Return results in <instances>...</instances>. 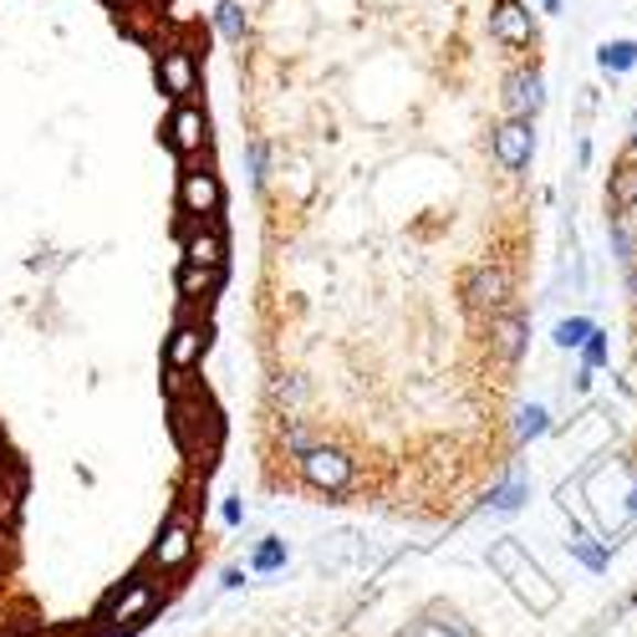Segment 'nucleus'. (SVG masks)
<instances>
[{"label": "nucleus", "mask_w": 637, "mask_h": 637, "mask_svg": "<svg viewBox=\"0 0 637 637\" xmlns=\"http://www.w3.org/2000/svg\"><path fill=\"white\" fill-rule=\"evenodd\" d=\"M490 566L500 571L510 586H516L520 597L531 602V612H551V607H556V586L545 582V571L535 566L531 551H525L520 541H510V535H505V541H495L490 545Z\"/></svg>", "instance_id": "obj_5"}, {"label": "nucleus", "mask_w": 637, "mask_h": 637, "mask_svg": "<svg viewBox=\"0 0 637 637\" xmlns=\"http://www.w3.org/2000/svg\"><path fill=\"white\" fill-rule=\"evenodd\" d=\"M597 62H602V72H627V67H637V41H602Z\"/></svg>", "instance_id": "obj_23"}, {"label": "nucleus", "mask_w": 637, "mask_h": 637, "mask_svg": "<svg viewBox=\"0 0 637 637\" xmlns=\"http://www.w3.org/2000/svg\"><path fill=\"white\" fill-rule=\"evenodd\" d=\"M490 148L505 173H525L531 169V153H535V128L525 118H505L490 134Z\"/></svg>", "instance_id": "obj_12"}, {"label": "nucleus", "mask_w": 637, "mask_h": 637, "mask_svg": "<svg viewBox=\"0 0 637 637\" xmlns=\"http://www.w3.org/2000/svg\"><path fill=\"white\" fill-rule=\"evenodd\" d=\"M0 637H21V633H0Z\"/></svg>", "instance_id": "obj_36"}, {"label": "nucleus", "mask_w": 637, "mask_h": 637, "mask_svg": "<svg viewBox=\"0 0 637 637\" xmlns=\"http://www.w3.org/2000/svg\"><path fill=\"white\" fill-rule=\"evenodd\" d=\"M490 347L505 362L525 358V317H520V311H500V317H490Z\"/></svg>", "instance_id": "obj_14"}, {"label": "nucleus", "mask_w": 637, "mask_h": 637, "mask_svg": "<svg viewBox=\"0 0 637 637\" xmlns=\"http://www.w3.org/2000/svg\"><path fill=\"white\" fill-rule=\"evenodd\" d=\"M245 173H251V189L255 194H266V184H270V144L266 138H245Z\"/></svg>", "instance_id": "obj_19"}, {"label": "nucleus", "mask_w": 637, "mask_h": 637, "mask_svg": "<svg viewBox=\"0 0 637 637\" xmlns=\"http://www.w3.org/2000/svg\"><path fill=\"white\" fill-rule=\"evenodd\" d=\"M163 597H169V592H163L159 576H153L148 566H138L134 576H123V582L103 597L93 627L107 633V637H134L144 623H153V612L163 607Z\"/></svg>", "instance_id": "obj_1"}, {"label": "nucleus", "mask_w": 637, "mask_h": 637, "mask_svg": "<svg viewBox=\"0 0 637 637\" xmlns=\"http://www.w3.org/2000/svg\"><path fill=\"white\" fill-rule=\"evenodd\" d=\"M510 296H516V280H510V270L500 261H475L465 270V280H459V301H465V311H479V317L510 311Z\"/></svg>", "instance_id": "obj_8"}, {"label": "nucleus", "mask_w": 637, "mask_h": 637, "mask_svg": "<svg viewBox=\"0 0 637 637\" xmlns=\"http://www.w3.org/2000/svg\"><path fill=\"white\" fill-rule=\"evenodd\" d=\"M408 637H475V633H469L459 617H428V623H418Z\"/></svg>", "instance_id": "obj_25"}, {"label": "nucleus", "mask_w": 637, "mask_h": 637, "mask_svg": "<svg viewBox=\"0 0 637 637\" xmlns=\"http://www.w3.org/2000/svg\"><path fill=\"white\" fill-rule=\"evenodd\" d=\"M179 266L225 276V266H230V235H225V225H220V220H189V225L179 230Z\"/></svg>", "instance_id": "obj_10"}, {"label": "nucleus", "mask_w": 637, "mask_h": 637, "mask_svg": "<svg viewBox=\"0 0 637 637\" xmlns=\"http://www.w3.org/2000/svg\"><path fill=\"white\" fill-rule=\"evenodd\" d=\"M633 148H637V113H633Z\"/></svg>", "instance_id": "obj_32"}, {"label": "nucleus", "mask_w": 637, "mask_h": 637, "mask_svg": "<svg viewBox=\"0 0 637 637\" xmlns=\"http://www.w3.org/2000/svg\"><path fill=\"white\" fill-rule=\"evenodd\" d=\"M317 444H321V438L311 434L301 418H280V449H286V459H301V454L317 449Z\"/></svg>", "instance_id": "obj_21"}, {"label": "nucleus", "mask_w": 637, "mask_h": 637, "mask_svg": "<svg viewBox=\"0 0 637 637\" xmlns=\"http://www.w3.org/2000/svg\"><path fill=\"white\" fill-rule=\"evenodd\" d=\"M220 520H225L230 531H240V525H245V500H240V495H225V505H220Z\"/></svg>", "instance_id": "obj_29"}, {"label": "nucleus", "mask_w": 637, "mask_h": 637, "mask_svg": "<svg viewBox=\"0 0 637 637\" xmlns=\"http://www.w3.org/2000/svg\"><path fill=\"white\" fill-rule=\"evenodd\" d=\"M633 296H637V270H633Z\"/></svg>", "instance_id": "obj_35"}, {"label": "nucleus", "mask_w": 637, "mask_h": 637, "mask_svg": "<svg viewBox=\"0 0 637 637\" xmlns=\"http://www.w3.org/2000/svg\"><path fill=\"white\" fill-rule=\"evenodd\" d=\"M541 107H545V82H541V72H535V67H516L510 77H505V113H510V118H525V123H531Z\"/></svg>", "instance_id": "obj_13"}, {"label": "nucleus", "mask_w": 637, "mask_h": 637, "mask_svg": "<svg viewBox=\"0 0 637 637\" xmlns=\"http://www.w3.org/2000/svg\"><path fill=\"white\" fill-rule=\"evenodd\" d=\"M545 428H551V418H545V408H535V403H531V408H520V413H516V438H520V444L541 438Z\"/></svg>", "instance_id": "obj_24"}, {"label": "nucleus", "mask_w": 637, "mask_h": 637, "mask_svg": "<svg viewBox=\"0 0 637 637\" xmlns=\"http://www.w3.org/2000/svg\"><path fill=\"white\" fill-rule=\"evenodd\" d=\"M173 204L184 214V225L189 220H220L225 214V184L210 169V159L179 163V194H173Z\"/></svg>", "instance_id": "obj_7"}, {"label": "nucleus", "mask_w": 637, "mask_h": 637, "mask_svg": "<svg viewBox=\"0 0 637 637\" xmlns=\"http://www.w3.org/2000/svg\"><path fill=\"white\" fill-rule=\"evenodd\" d=\"M607 204H612V220H617V214H627V210H633V204H637V169H633V163L612 173Z\"/></svg>", "instance_id": "obj_20"}, {"label": "nucleus", "mask_w": 637, "mask_h": 637, "mask_svg": "<svg viewBox=\"0 0 637 637\" xmlns=\"http://www.w3.org/2000/svg\"><path fill=\"white\" fill-rule=\"evenodd\" d=\"M113 6H138V0H113Z\"/></svg>", "instance_id": "obj_33"}, {"label": "nucleus", "mask_w": 637, "mask_h": 637, "mask_svg": "<svg viewBox=\"0 0 637 637\" xmlns=\"http://www.w3.org/2000/svg\"><path fill=\"white\" fill-rule=\"evenodd\" d=\"M204 352H210V321L194 317V311H179V321H173L169 337H163V378H169V393H179V387L200 372Z\"/></svg>", "instance_id": "obj_3"}, {"label": "nucleus", "mask_w": 637, "mask_h": 637, "mask_svg": "<svg viewBox=\"0 0 637 637\" xmlns=\"http://www.w3.org/2000/svg\"><path fill=\"white\" fill-rule=\"evenodd\" d=\"M296 475L311 485L317 495H347L358 485V459L342 449V444H317L296 459Z\"/></svg>", "instance_id": "obj_9"}, {"label": "nucleus", "mask_w": 637, "mask_h": 637, "mask_svg": "<svg viewBox=\"0 0 637 637\" xmlns=\"http://www.w3.org/2000/svg\"><path fill=\"white\" fill-rule=\"evenodd\" d=\"M194 556H200V520H194L189 505H179V510L163 516L159 531H153V545H148L144 566L153 571L159 582H169V576H184V571L194 566Z\"/></svg>", "instance_id": "obj_2"}, {"label": "nucleus", "mask_w": 637, "mask_h": 637, "mask_svg": "<svg viewBox=\"0 0 637 637\" xmlns=\"http://www.w3.org/2000/svg\"><path fill=\"white\" fill-rule=\"evenodd\" d=\"M541 11H561V0H541Z\"/></svg>", "instance_id": "obj_31"}, {"label": "nucleus", "mask_w": 637, "mask_h": 637, "mask_svg": "<svg viewBox=\"0 0 637 637\" xmlns=\"http://www.w3.org/2000/svg\"><path fill=\"white\" fill-rule=\"evenodd\" d=\"M153 82L159 93L173 103H200L204 93V62L189 41H159V56H153Z\"/></svg>", "instance_id": "obj_4"}, {"label": "nucleus", "mask_w": 637, "mask_h": 637, "mask_svg": "<svg viewBox=\"0 0 637 637\" xmlns=\"http://www.w3.org/2000/svg\"><path fill=\"white\" fill-rule=\"evenodd\" d=\"M286 561H291L286 535H261V541L245 551V571H251V576H276V571H286Z\"/></svg>", "instance_id": "obj_15"}, {"label": "nucleus", "mask_w": 637, "mask_h": 637, "mask_svg": "<svg viewBox=\"0 0 637 637\" xmlns=\"http://www.w3.org/2000/svg\"><path fill=\"white\" fill-rule=\"evenodd\" d=\"M301 399H306L301 372H280V378H270V403H276V408H286V413H291Z\"/></svg>", "instance_id": "obj_22"}, {"label": "nucleus", "mask_w": 637, "mask_h": 637, "mask_svg": "<svg viewBox=\"0 0 637 637\" xmlns=\"http://www.w3.org/2000/svg\"><path fill=\"white\" fill-rule=\"evenodd\" d=\"M220 280H225V276H214V270L179 266V280H173V286H179V301H184V306H200V301H210V296L220 291Z\"/></svg>", "instance_id": "obj_18"}, {"label": "nucleus", "mask_w": 637, "mask_h": 637, "mask_svg": "<svg viewBox=\"0 0 637 637\" xmlns=\"http://www.w3.org/2000/svg\"><path fill=\"white\" fill-rule=\"evenodd\" d=\"M525 495H531V485H525V475H520V469H510V475H505L500 485H495V490L485 495V505H490L495 516H516L520 505H525Z\"/></svg>", "instance_id": "obj_17"}, {"label": "nucleus", "mask_w": 637, "mask_h": 637, "mask_svg": "<svg viewBox=\"0 0 637 637\" xmlns=\"http://www.w3.org/2000/svg\"><path fill=\"white\" fill-rule=\"evenodd\" d=\"M571 556L582 561V566H592V571L607 566V551H597V545H586V541H571Z\"/></svg>", "instance_id": "obj_27"}, {"label": "nucleus", "mask_w": 637, "mask_h": 637, "mask_svg": "<svg viewBox=\"0 0 637 637\" xmlns=\"http://www.w3.org/2000/svg\"><path fill=\"white\" fill-rule=\"evenodd\" d=\"M210 21H214V31H220V41H230V46H245V36H251V11H245L240 0H214Z\"/></svg>", "instance_id": "obj_16"}, {"label": "nucleus", "mask_w": 637, "mask_h": 637, "mask_svg": "<svg viewBox=\"0 0 637 637\" xmlns=\"http://www.w3.org/2000/svg\"><path fill=\"white\" fill-rule=\"evenodd\" d=\"M163 148H169L179 163H194V159H210V113H204V103H173L169 118H163L159 128Z\"/></svg>", "instance_id": "obj_6"}, {"label": "nucleus", "mask_w": 637, "mask_h": 637, "mask_svg": "<svg viewBox=\"0 0 637 637\" xmlns=\"http://www.w3.org/2000/svg\"><path fill=\"white\" fill-rule=\"evenodd\" d=\"M592 332H597V327H592L586 317H566L556 327V347H566V352H571V347H586V337H592Z\"/></svg>", "instance_id": "obj_26"}, {"label": "nucleus", "mask_w": 637, "mask_h": 637, "mask_svg": "<svg viewBox=\"0 0 637 637\" xmlns=\"http://www.w3.org/2000/svg\"><path fill=\"white\" fill-rule=\"evenodd\" d=\"M490 41H500L505 52H525V46H535V15H531V6H525V0H495Z\"/></svg>", "instance_id": "obj_11"}, {"label": "nucleus", "mask_w": 637, "mask_h": 637, "mask_svg": "<svg viewBox=\"0 0 637 637\" xmlns=\"http://www.w3.org/2000/svg\"><path fill=\"white\" fill-rule=\"evenodd\" d=\"M582 358H586V372H592V368H602V362H607V337H602V332H592V337H586Z\"/></svg>", "instance_id": "obj_28"}, {"label": "nucleus", "mask_w": 637, "mask_h": 637, "mask_svg": "<svg viewBox=\"0 0 637 637\" xmlns=\"http://www.w3.org/2000/svg\"><path fill=\"white\" fill-rule=\"evenodd\" d=\"M245 576H251L245 566H225V576H220V592H240V586H245Z\"/></svg>", "instance_id": "obj_30"}, {"label": "nucleus", "mask_w": 637, "mask_h": 637, "mask_svg": "<svg viewBox=\"0 0 637 637\" xmlns=\"http://www.w3.org/2000/svg\"><path fill=\"white\" fill-rule=\"evenodd\" d=\"M627 505H633V510H637V490H633V500H627Z\"/></svg>", "instance_id": "obj_34"}]
</instances>
